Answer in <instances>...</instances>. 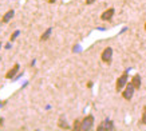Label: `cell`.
<instances>
[{
	"label": "cell",
	"instance_id": "obj_3",
	"mask_svg": "<svg viewBox=\"0 0 146 131\" xmlns=\"http://www.w3.org/2000/svg\"><path fill=\"white\" fill-rule=\"evenodd\" d=\"M127 78H129V75H127V72H123V74L121 75L119 78L117 79V83H115V90L119 92V91H122L125 88V86L127 84Z\"/></svg>",
	"mask_w": 146,
	"mask_h": 131
},
{
	"label": "cell",
	"instance_id": "obj_14",
	"mask_svg": "<svg viewBox=\"0 0 146 131\" xmlns=\"http://www.w3.org/2000/svg\"><path fill=\"white\" fill-rule=\"evenodd\" d=\"M19 34H20L19 31H15V32H13L12 35H11V42H12V40H15V39H16V36H18Z\"/></svg>",
	"mask_w": 146,
	"mask_h": 131
},
{
	"label": "cell",
	"instance_id": "obj_17",
	"mask_svg": "<svg viewBox=\"0 0 146 131\" xmlns=\"http://www.w3.org/2000/svg\"><path fill=\"white\" fill-rule=\"evenodd\" d=\"M55 1H56V0H48V3H50V4H54Z\"/></svg>",
	"mask_w": 146,
	"mask_h": 131
},
{
	"label": "cell",
	"instance_id": "obj_10",
	"mask_svg": "<svg viewBox=\"0 0 146 131\" xmlns=\"http://www.w3.org/2000/svg\"><path fill=\"white\" fill-rule=\"evenodd\" d=\"M51 32H52V28H47V30L42 34V36H40V42H46V40H48V38L51 36Z\"/></svg>",
	"mask_w": 146,
	"mask_h": 131
},
{
	"label": "cell",
	"instance_id": "obj_5",
	"mask_svg": "<svg viewBox=\"0 0 146 131\" xmlns=\"http://www.w3.org/2000/svg\"><path fill=\"white\" fill-rule=\"evenodd\" d=\"M114 13H115V9H114V8H109V9H106L105 12H102V15H101V20H103V22H109V20H111V19H113Z\"/></svg>",
	"mask_w": 146,
	"mask_h": 131
},
{
	"label": "cell",
	"instance_id": "obj_7",
	"mask_svg": "<svg viewBox=\"0 0 146 131\" xmlns=\"http://www.w3.org/2000/svg\"><path fill=\"white\" fill-rule=\"evenodd\" d=\"M13 16H15V11H13V9H9V11H7V12L3 15V18H1V23H3V24H7V23L13 18Z\"/></svg>",
	"mask_w": 146,
	"mask_h": 131
},
{
	"label": "cell",
	"instance_id": "obj_11",
	"mask_svg": "<svg viewBox=\"0 0 146 131\" xmlns=\"http://www.w3.org/2000/svg\"><path fill=\"white\" fill-rule=\"evenodd\" d=\"M58 126L60 127V128H64V130H67V128H70V126L67 124V122L64 120V116H60V119H59V122H58Z\"/></svg>",
	"mask_w": 146,
	"mask_h": 131
},
{
	"label": "cell",
	"instance_id": "obj_15",
	"mask_svg": "<svg viewBox=\"0 0 146 131\" xmlns=\"http://www.w3.org/2000/svg\"><path fill=\"white\" fill-rule=\"evenodd\" d=\"M93 3H95V0H86V4H87V5L93 4Z\"/></svg>",
	"mask_w": 146,
	"mask_h": 131
},
{
	"label": "cell",
	"instance_id": "obj_9",
	"mask_svg": "<svg viewBox=\"0 0 146 131\" xmlns=\"http://www.w3.org/2000/svg\"><path fill=\"white\" fill-rule=\"evenodd\" d=\"M131 83L135 87V90H139L141 88V76L139 75H134L133 78H131Z\"/></svg>",
	"mask_w": 146,
	"mask_h": 131
},
{
	"label": "cell",
	"instance_id": "obj_13",
	"mask_svg": "<svg viewBox=\"0 0 146 131\" xmlns=\"http://www.w3.org/2000/svg\"><path fill=\"white\" fill-rule=\"evenodd\" d=\"M80 123H82V120L76 119L75 122H74V126H72V128H74V130H80Z\"/></svg>",
	"mask_w": 146,
	"mask_h": 131
},
{
	"label": "cell",
	"instance_id": "obj_1",
	"mask_svg": "<svg viewBox=\"0 0 146 131\" xmlns=\"http://www.w3.org/2000/svg\"><path fill=\"white\" fill-rule=\"evenodd\" d=\"M94 126V116L93 115H87L86 118L82 119V123H80V130L82 131H89L91 130Z\"/></svg>",
	"mask_w": 146,
	"mask_h": 131
},
{
	"label": "cell",
	"instance_id": "obj_12",
	"mask_svg": "<svg viewBox=\"0 0 146 131\" xmlns=\"http://www.w3.org/2000/svg\"><path fill=\"white\" fill-rule=\"evenodd\" d=\"M141 122L143 124H146V106H143V109H142V116H141Z\"/></svg>",
	"mask_w": 146,
	"mask_h": 131
},
{
	"label": "cell",
	"instance_id": "obj_6",
	"mask_svg": "<svg viewBox=\"0 0 146 131\" xmlns=\"http://www.w3.org/2000/svg\"><path fill=\"white\" fill-rule=\"evenodd\" d=\"M19 70H20V66H19L18 63H16V64H13L12 68H11V70H9L8 72H7V74H5V78H7V79H12V78H15V76H16V74L19 72Z\"/></svg>",
	"mask_w": 146,
	"mask_h": 131
},
{
	"label": "cell",
	"instance_id": "obj_19",
	"mask_svg": "<svg viewBox=\"0 0 146 131\" xmlns=\"http://www.w3.org/2000/svg\"><path fill=\"white\" fill-rule=\"evenodd\" d=\"M145 31H146V23H145Z\"/></svg>",
	"mask_w": 146,
	"mask_h": 131
},
{
	"label": "cell",
	"instance_id": "obj_18",
	"mask_svg": "<svg viewBox=\"0 0 146 131\" xmlns=\"http://www.w3.org/2000/svg\"><path fill=\"white\" fill-rule=\"evenodd\" d=\"M0 50H1V42H0Z\"/></svg>",
	"mask_w": 146,
	"mask_h": 131
},
{
	"label": "cell",
	"instance_id": "obj_4",
	"mask_svg": "<svg viewBox=\"0 0 146 131\" xmlns=\"http://www.w3.org/2000/svg\"><path fill=\"white\" fill-rule=\"evenodd\" d=\"M101 59H102V62H105L106 64H110L111 59H113V48H111V47H106V48H105V50L102 51Z\"/></svg>",
	"mask_w": 146,
	"mask_h": 131
},
{
	"label": "cell",
	"instance_id": "obj_2",
	"mask_svg": "<svg viewBox=\"0 0 146 131\" xmlns=\"http://www.w3.org/2000/svg\"><path fill=\"white\" fill-rule=\"evenodd\" d=\"M134 91H135V87L133 86V83L130 82L125 86V90L122 91V96H123V99L126 101H131L133 99V95H134Z\"/></svg>",
	"mask_w": 146,
	"mask_h": 131
},
{
	"label": "cell",
	"instance_id": "obj_8",
	"mask_svg": "<svg viewBox=\"0 0 146 131\" xmlns=\"http://www.w3.org/2000/svg\"><path fill=\"white\" fill-rule=\"evenodd\" d=\"M98 131H103V130H114V126H113V122L111 120H106V122H103L101 126L97 128Z\"/></svg>",
	"mask_w": 146,
	"mask_h": 131
},
{
	"label": "cell",
	"instance_id": "obj_16",
	"mask_svg": "<svg viewBox=\"0 0 146 131\" xmlns=\"http://www.w3.org/2000/svg\"><path fill=\"white\" fill-rule=\"evenodd\" d=\"M3 123H4V119H3V118H1V119H0V127H1V126H3Z\"/></svg>",
	"mask_w": 146,
	"mask_h": 131
}]
</instances>
